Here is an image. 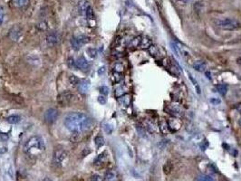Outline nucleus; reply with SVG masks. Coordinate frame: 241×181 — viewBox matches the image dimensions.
<instances>
[{
	"label": "nucleus",
	"mask_w": 241,
	"mask_h": 181,
	"mask_svg": "<svg viewBox=\"0 0 241 181\" xmlns=\"http://www.w3.org/2000/svg\"><path fill=\"white\" fill-rule=\"evenodd\" d=\"M64 125L70 132L79 134L92 127V120L82 112H71L66 116Z\"/></svg>",
	"instance_id": "1"
},
{
	"label": "nucleus",
	"mask_w": 241,
	"mask_h": 181,
	"mask_svg": "<svg viewBox=\"0 0 241 181\" xmlns=\"http://www.w3.org/2000/svg\"><path fill=\"white\" fill-rule=\"evenodd\" d=\"M45 149L44 139L40 136H32L27 139L24 145V151L27 155H37Z\"/></svg>",
	"instance_id": "2"
},
{
	"label": "nucleus",
	"mask_w": 241,
	"mask_h": 181,
	"mask_svg": "<svg viewBox=\"0 0 241 181\" xmlns=\"http://www.w3.org/2000/svg\"><path fill=\"white\" fill-rule=\"evenodd\" d=\"M215 25L218 27L221 28L223 30L227 31H234L241 28V23L235 18L226 17L222 19H217L215 20Z\"/></svg>",
	"instance_id": "3"
},
{
	"label": "nucleus",
	"mask_w": 241,
	"mask_h": 181,
	"mask_svg": "<svg viewBox=\"0 0 241 181\" xmlns=\"http://www.w3.org/2000/svg\"><path fill=\"white\" fill-rule=\"evenodd\" d=\"M74 93L70 91H64L63 93H59L56 98V101L59 106L66 107L68 106L74 100Z\"/></svg>",
	"instance_id": "4"
},
{
	"label": "nucleus",
	"mask_w": 241,
	"mask_h": 181,
	"mask_svg": "<svg viewBox=\"0 0 241 181\" xmlns=\"http://www.w3.org/2000/svg\"><path fill=\"white\" fill-rule=\"evenodd\" d=\"M58 116H59V112L56 109L54 108H50V109H47L44 114V121L48 124H52L56 121V120L58 119Z\"/></svg>",
	"instance_id": "5"
},
{
	"label": "nucleus",
	"mask_w": 241,
	"mask_h": 181,
	"mask_svg": "<svg viewBox=\"0 0 241 181\" xmlns=\"http://www.w3.org/2000/svg\"><path fill=\"white\" fill-rule=\"evenodd\" d=\"M67 152L64 150H56L54 153V163L56 165H61L66 158Z\"/></svg>",
	"instance_id": "6"
},
{
	"label": "nucleus",
	"mask_w": 241,
	"mask_h": 181,
	"mask_svg": "<svg viewBox=\"0 0 241 181\" xmlns=\"http://www.w3.org/2000/svg\"><path fill=\"white\" fill-rule=\"evenodd\" d=\"M76 64H77L78 69L81 70L82 72H88L90 69V64L83 56H79L77 58Z\"/></svg>",
	"instance_id": "7"
},
{
	"label": "nucleus",
	"mask_w": 241,
	"mask_h": 181,
	"mask_svg": "<svg viewBox=\"0 0 241 181\" xmlns=\"http://www.w3.org/2000/svg\"><path fill=\"white\" fill-rule=\"evenodd\" d=\"M90 6H91V5H90V3H89L87 0H81V1H79L78 6H77L78 13H79L81 15L85 16Z\"/></svg>",
	"instance_id": "8"
},
{
	"label": "nucleus",
	"mask_w": 241,
	"mask_h": 181,
	"mask_svg": "<svg viewBox=\"0 0 241 181\" xmlns=\"http://www.w3.org/2000/svg\"><path fill=\"white\" fill-rule=\"evenodd\" d=\"M21 35H22V30L17 26L13 27L9 31V37L13 41H18Z\"/></svg>",
	"instance_id": "9"
},
{
	"label": "nucleus",
	"mask_w": 241,
	"mask_h": 181,
	"mask_svg": "<svg viewBox=\"0 0 241 181\" xmlns=\"http://www.w3.org/2000/svg\"><path fill=\"white\" fill-rule=\"evenodd\" d=\"M46 43L49 46H54L59 43V38L56 34L54 33H50L46 36Z\"/></svg>",
	"instance_id": "10"
},
{
	"label": "nucleus",
	"mask_w": 241,
	"mask_h": 181,
	"mask_svg": "<svg viewBox=\"0 0 241 181\" xmlns=\"http://www.w3.org/2000/svg\"><path fill=\"white\" fill-rule=\"evenodd\" d=\"M77 87H78V90H79L81 93H83V94L87 93L88 91H89V88H90V82L88 80L80 81V84Z\"/></svg>",
	"instance_id": "11"
},
{
	"label": "nucleus",
	"mask_w": 241,
	"mask_h": 181,
	"mask_svg": "<svg viewBox=\"0 0 241 181\" xmlns=\"http://www.w3.org/2000/svg\"><path fill=\"white\" fill-rule=\"evenodd\" d=\"M117 179L118 175L115 170H108L104 177V181H117Z\"/></svg>",
	"instance_id": "12"
},
{
	"label": "nucleus",
	"mask_w": 241,
	"mask_h": 181,
	"mask_svg": "<svg viewBox=\"0 0 241 181\" xmlns=\"http://www.w3.org/2000/svg\"><path fill=\"white\" fill-rule=\"evenodd\" d=\"M193 68L200 72H206L207 65L203 61H197L193 64Z\"/></svg>",
	"instance_id": "13"
},
{
	"label": "nucleus",
	"mask_w": 241,
	"mask_h": 181,
	"mask_svg": "<svg viewBox=\"0 0 241 181\" xmlns=\"http://www.w3.org/2000/svg\"><path fill=\"white\" fill-rule=\"evenodd\" d=\"M71 45H72V48H73L74 50L78 51V50H80L81 47H82L83 44L80 42V40H79L77 37H73V38L71 39Z\"/></svg>",
	"instance_id": "14"
},
{
	"label": "nucleus",
	"mask_w": 241,
	"mask_h": 181,
	"mask_svg": "<svg viewBox=\"0 0 241 181\" xmlns=\"http://www.w3.org/2000/svg\"><path fill=\"white\" fill-rule=\"evenodd\" d=\"M151 45H152V42H151L150 39H149L147 37L142 38L141 44H140L141 48H142V49H149V47H150Z\"/></svg>",
	"instance_id": "15"
},
{
	"label": "nucleus",
	"mask_w": 241,
	"mask_h": 181,
	"mask_svg": "<svg viewBox=\"0 0 241 181\" xmlns=\"http://www.w3.org/2000/svg\"><path fill=\"white\" fill-rule=\"evenodd\" d=\"M20 121H21V117L18 115H11L6 119V121L10 124H17Z\"/></svg>",
	"instance_id": "16"
},
{
	"label": "nucleus",
	"mask_w": 241,
	"mask_h": 181,
	"mask_svg": "<svg viewBox=\"0 0 241 181\" xmlns=\"http://www.w3.org/2000/svg\"><path fill=\"white\" fill-rule=\"evenodd\" d=\"M202 8H203V4H202L201 1L195 2V3L193 4V11L198 14V15H200L201 12L202 11Z\"/></svg>",
	"instance_id": "17"
},
{
	"label": "nucleus",
	"mask_w": 241,
	"mask_h": 181,
	"mask_svg": "<svg viewBox=\"0 0 241 181\" xmlns=\"http://www.w3.org/2000/svg\"><path fill=\"white\" fill-rule=\"evenodd\" d=\"M217 91L222 95V96H225L228 93V86L226 84H218L217 85Z\"/></svg>",
	"instance_id": "18"
},
{
	"label": "nucleus",
	"mask_w": 241,
	"mask_h": 181,
	"mask_svg": "<svg viewBox=\"0 0 241 181\" xmlns=\"http://www.w3.org/2000/svg\"><path fill=\"white\" fill-rule=\"evenodd\" d=\"M105 159H106V156H105V154L104 153L100 154V155L95 158V160H94V164H95L96 166H100V165H102V164L104 163Z\"/></svg>",
	"instance_id": "19"
},
{
	"label": "nucleus",
	"mask_w": 241,
	"mask_h": 181,
	"mask_svg": "<svg viewBox=\"0 0 241 181\" xmlns=\"http://www.w3.org/2000/svg\"><path fill=\"white\" fill-rule=\"evenodd\" d=\"M141 41H142V37H141V36H137V37H135V38H133V39L131 41L130 44H129V46H130L131 48H136V47H139L140 44H141Z\"/></svg>",
	"instance_id": "20"
},
{
	"label": "nucleus",
	"mask_w": 241,
	"mask_h": 181,
	"mask_svg": "<svg viewBox=\"0 0 241 181\" xmlns=\"http://www.w3.org/2000/svg\"><path fill=\"white\" fill-rule=\"evenodd\" d=\"M29 0H13V5L16 7H24L28 4Z\"/></svg>",
	"instance_id": "21"
},
{
	"label": "nucleus",
	"mask_w": 241,
	"mask_h": 181,
	"mask_svg": "<svg viewBox=\"0 0 241 181\" xmlns=\"http://www.w3.org/2000/svg\"><path fill=\"white\" fill-rule=\"evenodd\" d=\"M94 143H95V145H96L97 148H101V147L104 146V137L101 136V135L96 136L95 139H94Z\"/></svg>",
	"instance_id": "22"
},
{
	"label": "nucleus",
	"mask_w": 241,
	"mask_h": 181,
	"mask_svg": "<svg viewBox=\"0 0 241 181\" xmlns=\"http://www.w3.org/2000/svg\"><path fill=\"white\" fill-rule=\"evenodd\" d=\"M68 80H69L70 84H72L73 86H78L79 84H80V80H79L75 75H74V74L70 75L69 78H68Z\"/></svg>",
	"instance_id": "23"
},
{
	"label": "nucleus",
	"mask_w": 241,
	"mask_h": 181,
	"mask_svg": "<svg viewBox=\"0 0 241 181\" xmlns=\"http://www.w3.org/2000/svg\"><path fill=\"white\" fill-rule=\"evenodd\" d=\"M67 65L70 69L72 70H77L78 67H77V64H76V61H74V58H69L67 60Z\"/></svg>",
	"instance_id": "24"
},
{
	"label": "nucleus",
	"mask_w": 241,
	"mask_h": 181,
	"mask_svg": "<svg viewBox=\"0 0 241 181\" xmlns=\"http://www.w3.org/2000/svg\"><path fill=\"white\" fill-rule=\"evenodd\" d=\"M189 80L191 81V83H192V84H193V86L195 87V89H196V93H198V94H200L201 93V87H200V85H199V84H198V82L189 74Z\"/></svg>",
	"instance_id": "25"
},
{
	"label": "nucleus",
	"mask_w": 241,
	"mask_h": 181,
	"mask_svg": "<svg viewBox=\"0 0 241 181\" xmlns=\"http://www.w3.org/2000/svg\"><path fill=\"white\" fill-rule=\"evenodd\" d=\"M119 102H120L121 105H123V106H128L129 104H130V97L129 96H121L119 99Z\"/></svg>",
	"instance_id": "26"
},
{
	"label": "nucleus",
	"mask_w": 241,
	"mask_h": 181,
	"mask_svg": "<svg viewBox=\"0 0 241 181\" xmlns=\"http://www.w3.org/2000/svg\"><path fill=\"white\" fill-rule=\"evenodd\" d=\"M86 53H87V55L90 56L91 58H95L97 55H98V53H97V50L95 49V48H88L87 50H86Z\"/></svg>",
	"instance_id": "27"
},
{
	"label": "nucleus",
	"mask_w": 241,
	"mask_h": 181,
	"mask_svg": "<svg viewBox=\"0 0 241 181\" xmlns=\"http://www.w3.org/2000/svg\"><path fill=\"white\" fill-rule=\"evenodd\" d=\"M171 169H172V165H171V163L169 162V161L163 166V170H164V173H165V174H170L171 171Z\"/></svg>",
	"instance_id": "28"
},
{
	"label": "nucleus",
	"mask_w": 241,
	"mask_h": 181,
	"mask_svg": "<svg viewBox=\"0 0 241 181\" xmlns=\"http://www.w3.org/2000/svg\"><path fill=\"white\" fill-rule=\"evenodd\" d=\"M197 181H214L212 178H210L209 176H206V175H203V176H199L197 178Z\"/></svg>",
	"instance_id": "29"
},
{
	"label": "nucleus",
	"mask_w": 241,
	"mask_h": 181,
	"mask_svg": "<svg viewBox=\"0 0 241 181\" xmlns=\"http://www.w3.org/2000/svg\"><path fill=\"white\" fill-rule=\"evenodd\" d=\"M91 181H104V178L101 176V175H98V174H94L91 176L90 178Z\"/></svg>",
	"instance_id": "30"
},
{
	"label": "nucleus",
	"mask_w": 241,
	"mask_h": 181,
	"mask_svg": "<svg viewBox=\"0 0 241 181\" xmlns=\"http://www.w3.org/2000/svg\"><path fill=\"white\" fill-rule=\"evenodd\" d=\"M124 94H125V91H124L123 87H119L118 89H116V91H115V95H116L117 97H121V96H123Z\"/></svg>",
	"instance_id": "31"
},
{
	"label": "nucleus",
	"mask_w": 241,
	"mask_h": 181,
	"mask_svg": "<svg viewBox=\"0 0 241 181\" xmlns=\"http://www.w3.org/2000/svg\"><path fill=\"white\" fill-rule=\"evenodd\" d=\"M85 16H86L89 20H92V19H94V13L93 8H92V6L89 7V9H88V11H87V13H86V15H85Z\"/></svg>",
	"instance_id": "32"
},
{
	"label": "nucleus",
	"mask_w": 241,
	"mask_h": 181,
	"mask_svg": "<svg viewBox=\"0 0 241 181\" xmlns=\"http://www.w3.org/2000/svg\"><path fill=\"white\" fill-rule=\"evenodd\" d=\"M148 50H149V53L150 54V56H157V54H158V50H157L156 46H154V45H151L150 47H149Z\"/></svg>",
	"instance_id": "33"
},
{
	"label": "nucleus",
	"mask_w": 241,
	"mask_h": 181,
	"mask_svg": "<svg viewBox=\"0 0 241 181\" xmlns=\"http://www.w3.org/2000/svg\"><path fill=\"white\" fill-rule=\"evenodd\" d=\"M79 40H80V42L82 43V44H85V43H87L89 42V38L86 36V35H81L79 36H76Z\"/></svg>",
	"instance_id": "34"
},
{
	"label": "nucleus",
	"mask_w": 241,
	"mask_h": 181,
	"mask_svg": "<svg viewBox=\"0 0 241 181\" xmlns=\"http://www.w3.org/2000/svg\"><path fill=\"white\" fill-rule=\"evenodd\" d=\"M36 27L38 28L39 30H41V31H44V30L47 29V24L45 22H41L36 26Z\"/></svg>",
	"instance_id": "35"
},
{
	"label": "nucleus",
	"mask_w": 241,
	"mask_h": 181,
	"mask_svg": "<svg viewBox=\"0 0 241 181\" xmlns=\"http://www.w3.org/2000/svg\"><path fill=\"white\" fill-rule=\"evenodd\" d=\"M100 93L103 94V95H107L109 93V88L107 86H101L100 87Z\"/></svg>",
	"instance_id": "36"
},
{
	"label": "nucleus",
	"mask_w": 241,
	"mask_h": 181,
	"mask_svg": "<svg viewBox=\"0 0 241 181\" xmlns=\"http://www.w3.org/2000/svg\"><path fill=\"white\" fill-rule=\"evenodd\" d=\"M5 17V9L2 6H0V25H2Z\"/></svg>",
	"instance_id": "37"
},
{
	"label": "nucleus",
	"mask_w": 241,
	"mask_h": 181,
	"mask_svg": "<svg viewBox=\"0 0 241 181\" xmlns=\"http://www.w3.org/2000/svg\"><path fill=\"white\" fill-rule=\"evenodd\" d=\"M114 70H115L116 72H120L123 71V65H122L121 64H120V63H118V64H115V66H114Z\"/></svg>",
	"instance_id": "38"
},
{
	"label": "nucleus",
	"mask_w": 241,
	"mask_h": 181,
	"mask_svg": "<svg viewBox=\"0 0 241 181\" xmlns=\"http://www.w3.org/2000/svg\"><path fill=\"white\" fill-rule=\"evenodd\" d=\"M97 100H98V102L101 103V104H105L106 103V98L104 97V95H100Z\"/></svg>",
	"instance_id": "39"
},
{
	"label": "nucleus",
	"mask_w": 241,
	"mask_h": 181,
	"mask_svg": "<svg viewBox=\"0 0 241 181\" xmlns=\"http://www.w3.org/2000/svg\"><path fill=\"white\" fill-rule=\"evenodd\" d=\"M9 138L8 134L7 133H4V132H0V139L3 141H6Z\"/></svg>",
	"instance_id": "40"
},
{
	"label": "nucleus",
	"mask_w": 241,
	"mask_h": 181,
	"mask_svg": "<svg viewBox=\"0 0 241 181\" xmlns=\"http://www.w3.org/2000/svg\"><path fill=\"white\" fill-rule=\"evenodd\" d=\"M113 77H114V80H115V82L116 83H119L120 80H121V75L120 74V72H114V74H113Z\"/></svg>",
	"instance_id": "41"
},
{
	"label": "nucleus",
	"mask_w": 241,
	"mask_h": 181,
	"mask_svg": "<svg viewBox=\"0 0 241 181\" xmlns=\"http://www.w3.org/2000/svg\"><path fill=\"white\" fill-rule=\"evenodd\" d=\"M210 103H212L213 105H218L220 102H221V101L219 100V99H218V98H212V99H210Z\"/></svg>",
	"instance_id": "42"
},
{
	"label": "nucleus",
	"mask_w": 241,
	"mask_h": 181,
	"mask_svg": "<svg viewBox=\"0 0 241 181\" xmlns=\"http://www.w3.org/2000/svg\"><path fill=\"white\" fill-rule=\"evenodd\" d=\"M104 129L105 132L108 133V134L112 133V126H110L109 124H105L104 127Z\"/></svg>",
	"instance_id": "43"
},
{
	"label": "nucleus",
	"mask_w": 241,
	"mask_h": 181,
	"mask_svg": "<svg viewBox=\"0 0 241 181\" xmlns=\"http://www.w3.org/2000/svg\"><path fill=\"white\" fill-rule=\"evenodd\" d=\"M171 49H172V51L174 52L175 55L179 56V50H178V48H177L176 44H174L173 43H171Z\"/></svg>",
	"instance_id": "44"
},
{
	"label": "nucleus",
	"mask_w": 241,
	"mask_h": 181,
	"mask_svg": "<svg viewBox=\"0 0 241 181\" xmlns=\"http://www.w3.org/2000/svg\"><path fill=\"white\" fill-rule=\"evenodd\" d=\"M104 72H105V67H104V66L100 67L99 70H98V73H99V74H102V73H104Z\"/></svg>",
	"instance_id": "45"
},
{
	"label": "nucleus",
	"mask_w": 241,
	"mask_h": 181,
	"mask_svg": "<svg viewBox=\"0 0 241 181\" xmlns=\"http://www.w3.org/2000/svg\"><path fill=\"white\" fill-rule=\"evenodd\" d=\"M205 75H206V77L209 79V80H211V77H210V72H205Z\"/></svg>",
	"instance_id": "46"
},
{
	"label": "nucleus",
	"mask_w": 241,
	"mask_h": 181,
	"mask_svg": "<svg viewBox=\"0 0 241 181\" xmlns=\"http://www.w3.org/2000/svg\"><path fill=\"white\" fill-rule=\"evenodd\" d=\"M232 155H233L234 157H237V156H238V151H237V150H234L232 151Z\"/></svg>",
	"instance_id": "47"
},
{
	"label": "nucleus",
	"mask_w": 241,
	"mask_h": 181,
	"mask_svg": "<svg viewBox=\"0 0 241 181\" xmlns=\"http://www.w3.org/2000/svg\"><path fill=\"white\" fill-rule=\"evenodd\" d=\"M237 64L241 66V57H239V58L237 59Z\"/></svg>",
	"instance_id": "48"
},
{
	"label": "nucleus",
	"mask_w": 241,
	"mask_h": 181,
	"mask_svg": "<svg viewBox=\"0 0 241 181\" xmlns=\"http://www.w3.org/2000/svg\"><path fill=\"white\" fill-rule=\"evenodd\" d=\"M180 2H182V3H185V4H187L188 2H190V0H180Z\"/></svg>",
	"instance_id": "49"
},
{
	"label": "nucleus",
	"mask_w": 241,
	"mask_h": 181,
	"mask_svg": "<svg viewBox=\"0 0 241 181\" xmlns=\"http://www.w3.org/2000/svg\"><path fill=\"white\" fill-rule=\"evenodd\" d=\"M43 181H53V180H52L50 178H45V179H44Z\"/></svg>",
	"instance_id": "50"
},
{
	"label": "nucleus",
	"mask_w": 241,
	"mask_h": 181,
	"mask_svg": "<svg viewBox=\"0 0 241 181\" xmlns=\"http://www.w3.org/2000/svg\"><path fill=\"white\" fill-rule=\"evenodd\" d=\"M239 124L241 126V117H240V119H239Z\"/></svg>",
	"instance_id": "51"
}]
</instances>
